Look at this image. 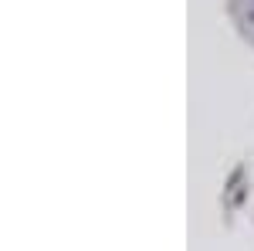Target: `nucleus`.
Returning <instances> with one entry per match:
<instances>
[{"mask_svg": "<svg viewBox=\"0 0 254 251\" xmlns=\"http://www.w3.org/2000/svg\"><path fill=\"white\" fill-rule=\"evenodd\" d=\"M251 17H254V0H251Z\"/></svg>", "mask_w": 254, "mask_h": 251, "instance_id": "f257e3e1", "label": "nucleus"}]
</instances>
